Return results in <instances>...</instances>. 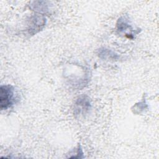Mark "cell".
<instances>
[{
  "mask_svg": "<svg viewBox=\"0 0 159 159\" xmlns=\"http://www.w3.org/2000/svg\"><path fill=\"white\" fill-rule=\"evenodd\" d=\"M0 91L1 109L6 110L11 107L15 102L14 88L10 84L1 85Z\"/></svg>",
  "mask_w": 159,
  "mask_h": 159,
  "instance_id": "1",
  "label": "cell"
},
{
  "mask_svg": "<svg viewBox=\"0 0 159 159\" xmlns=\"http://www.w3.org/2000/svg\"><path fill=\"white\" fill-rule=\"evenodd\" d=\"M76 104V110L78 111V114H84L90 108V102L89 101V99H87L85 96L80 98Z\"/></svg>",
  "mask_w": 159,
  "mask_h": 159,
  "instance_id": "2",
  "label": "cell"
}]
</instances>
